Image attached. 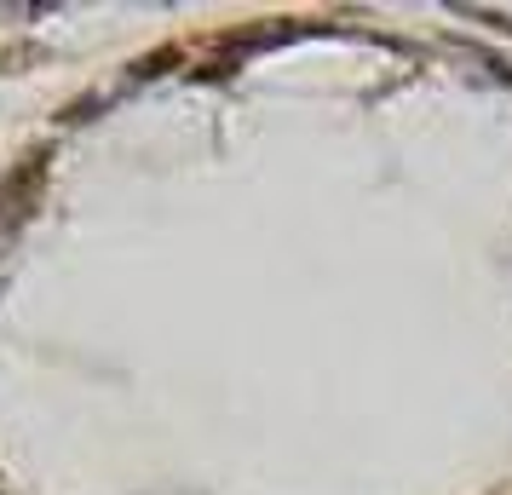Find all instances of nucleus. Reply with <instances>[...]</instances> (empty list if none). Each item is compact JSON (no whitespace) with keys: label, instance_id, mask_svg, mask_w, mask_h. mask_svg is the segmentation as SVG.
<instances>
[{"label":"nucleus","instance_id":"nucleus-1","mask_svg":"<svg viewBox=\"0 0 512 495\" xmlns=\"http://www.w3.org/2000/svg\"><path fill=\"white\" fill-rule=\"evenodd\" d=\"M461 18H478V24H489V29H512V18H501V12H484V6H455Z\"/></svg>","mask_w":512,"mask_h":495}]
</instances>
